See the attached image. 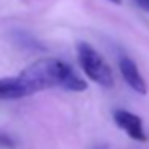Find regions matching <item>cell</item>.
<instances>
[{"instance_id": "6da1fadb", "label": "cell", "mask_w": 149, "mask_h": 149, "mask_svg": "<svg viewBox=\"0 0 149 149\" xmlns=\"http://www.w3.org/2000/svg\"><path fill=\"white\" fill-rule=\"evenodd\" d=\"M19 77L27 84L32 95L55 87L69 91H84L87 88V84L75 74L71 66L56 58L37 59L19 72Z\"/></svg>"}, {"instance_id": "7a4b0ae2", "label": "cell", "mask_w": 149, "mask_h": 149, "mask_svg": "<svg viewBox=\"0 0 149 149\" xmlns=\"http://www.w3.org/2000/svg\"><path fill=\"white\" fill-rule=\"evenodd\" d=\"M77 59L82 71L90 80H93L95 84L104 88H109L114 85V77L109 64L90 43H77Z\"/></svg>"}, {"instance_id": "3957f363", "label": "cell", "mask_w": 149, "mask_h": 149, "mask_svg": "<svg viewBox=\"0 0 149 149\" xmlns=\"http://www.w3.org/2000/svg\"><path fill=\"white\" fill-rule=\"evenodd\" d=\"M114 122L132 139L139 141V143L148 141L144 127H143V120L136 114L130 112V111H125V109H116L114 111Z\"/></svg>"}, {"instance_id": "277c9868", "label": "cell", "mask_w": 149, "mask_h": 149, "mask_svg": "<svg viewBox=\"0 0 149 149\" xmlns=\"http://www.w3.org/2000/svg\"><path fill=\"white\" fill-rule=\"evenodd\" d=\"M119 69H120V74H122L123 80L127 82V85H128L133 91H136V93H139V95H146V91H148L146 82H144V79H143L141 72H139L138 66L135 64V61H133L132 58L122 56V58L119 59Z\"/></svg>"}, {"instance_id": "5b68a950", "label": "cell", "mask_w": 149, "mask_h": 149, "mask_svg": "<svg viewBox=\"0 0 149 149\" xmlns=\"http://www.w3.org/2000/svg\"><path fill=\"white\" fill-rule=\"evenodd\" d=\"M31 90L27 84L19 77H5L0 79V100H18V98L31 96Z\"/></svg>"}, {"instance_id": "8992f818", "label": "cell", "mask_w": 149, "mask_h": 149, "mask_svg": "<svg viewBox=\"0 0 149 149\" xmlns=\"http://www.w3.org/2000/svg\"><path fill=\"white\" fill-rule=\"evenodd\" d=\"M95 149H107V146H104V144H103V146H96Z\"/></svg>"}, {"instance_id": "52a82bcc", "label": "cell", "mask_w": 149, "mask_h": 149, "mask_svg": "<svg viewBox=\"0 0 149 149\" xmlns=\"http://www.w3.org/2000/svg\"><path fill=\"white\" fill-rule=\"evenodd\" d=\"M111 2H114V3H120V0H111Z\"/></svg>"}]
</instances>
